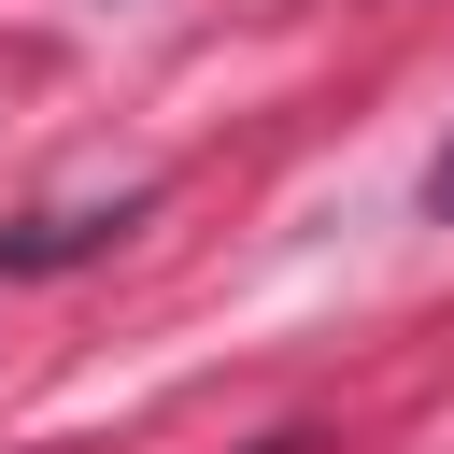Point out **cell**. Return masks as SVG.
Returning <instances> with one entry per match:
<instances>
[{"label": "cell", "mask_w": 454, "mask_h": 454, "mask_svg": "<svg viewBox=\"0 0 454 454\" xmlns=\"http://www.w3.org/2000/svg\"><path fill=\"white\" fill-rule=\"evenodd\" d=\"M426 213H440V227H454V142H440V170H426Z\"/></svg>", "instance_id": "cell-2"}, {"label": "cell", "mask_w": 454, "mask_h": 454, "mask_svg": "<svg viewBox=\"0 0 454 454\" xmlns=\"http://www.w3.org/2000/svg\"><path fill=\"white\" fill-rule=\"evenodd\" d=\"M142 213H156V184H128V199H85V213H28V227H0V270H71V255L128 241Z\"/></svg>", "instance_id": "cell-1"}]
</instances>
